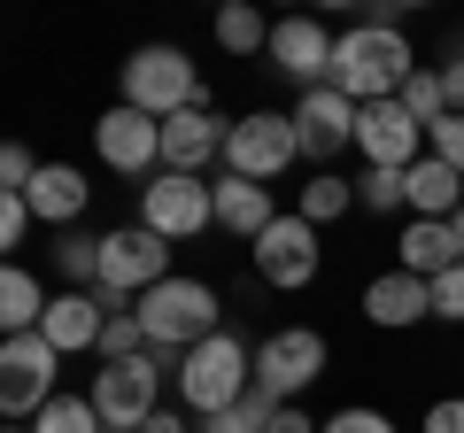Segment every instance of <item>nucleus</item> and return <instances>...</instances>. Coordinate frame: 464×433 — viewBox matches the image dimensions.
Listing matches in <instances>:
<instances>
[{"instance_id":"f257e3e1","label":"nucleus","mask_w":464,"mask_h":433,"mask_svg":"<svg viewBox=\"0 0 464 433\" xmlns=\"http://www.w3.org/2000/svg\"><path fill=\"white\" fill-rule=\"evenodd\" d=\"M418 70L411 39L395 32V24H356V32H341V47H333V93H348L356 109H372V101H395L402 78Z\"/></svg>"},{"instance_id":"f03ea898","label":"nucleus","mask_w":464,"mask_h":433,"mask_svg":"<svg viewBox=\"0 0 464 433\" xmlns=\"http://www.w3.org/2000/svg\"><path fill=\"white\" fill-rule=\"evenodd\" d=\"M132 310H140V325H148V349H163V356H194L201 341L225 333V302H217L209 279H163L155 294H140Z\"/></svg>"},{"instance_id":"7ed1b4c3","label":"nucleus","mask_w":464,"mask_h":433,"mask_svg":"<svg viewBox=\"0 0 464 433\" xmlns=\"http://www.w3.org/2000/svg\"><path fill=\"white\" fill-rule=\"evenodd\" d=\"M186 356H163V349H148V356H124V364H101L93 371V410H101V426L109 433H140L155 410H163V371H179Z\"/></svg>"},{"instance_id":"20e7f679","label":"nucleus","mask_w":464,"mask_h":433,"mask_svg":"<svg viewBox=\"0 0 464 433\" xmlns=\"http://www.w3.org/2000/svg\"><path fill=\"white\" fill-rule=\"evenodd\" d=\"M163 279H179L163 233H148V225H116V233H101V302H109V310H132V302L155 294Z\"/></svg>"},{"instance_id":"39448f33","label":"nucleus","mask_w":464,"mask_h":433,"mask_svg":"<svg viewBox=\"0 0 464 433\" xmlns=\"http://www.w3.org/2000/svg\"><path fill=\"white\" fill-rule=\"evenodd\" d=\"M256 387V349L240 333H217V341H201L194 356L179 364V402L186 410H201V418H217V410H232V402Z\"/></svg>"},{"instance_id":"423d86ee","label":"nucleus","mask_w":464,"mask_h":433,"mask_svg":"<svg viewBox=\"0 0 464 433\" xmlns=\"http://www.w3.org/2000/svg\"><path fill=\"white\" fill-rule=\"evenodd\" d=\"M201 78L194 63H186V47H140L132 63H124V109H148L155 124H170L179 109H201Z\"/></svg>"},{"instance_id":"0eeeda50","label":"nucleus","mask_w":464,"mask_h":433,"mask_svg":"<svg viewBox=\"0 0 464 433\" xmlns=\"http://www.w3.org/2000/svg\"><path fill=\"white\" fill-rule=\"evenodd\" d=\"M295 155H302L295 117H279V109H256V117H240V124L225 132V170H232V178L271 186V178H286V170H295Z\"/></svg>"},{"instance_id":"6e6552de","label":"nucleus","mask_w":464,"mask_h":433,"mask_svg":"<svg viewBox=\"0 0 464 433\" xmlns=\"http://www.w3.org/2000/svg\"><path fill=\"white\" fill-rule=\"evenodd\" d=\"M54 371H63V349H54L47 333L0 341V410L8 418H39L54 402Z\"/></svg>"},{"instance_id":"1a4fd4ad","label":"nucleus","mask_w":464,"mask_h":433,"mask_svg":"<svg viewBox=\"0 0 464 433\" xmlns=\"http://www.w3.org/2000/svg\"><path fill=\"white\" fill-rule=\"evenodd\" d=\"M140 225L163 240H194L217 225V186L209 178H186V170H163V178L140 186Z\"/></svg>"},{"instance_id":"9d476101","label":"nucleus","mask_w":464,"mask_h":433,"mask_svg":"<svg viewBox=\"0 0 464 433\" xmlns=\"http://www.w3.org/2000/svg\"><path fill=\"white\" fill-rule=\"evenodd\" d=\"M317 380H325V333H310V325H286L256 349V387L271 402H302V387Z\"/></svg>"},{"instance_id":"9b49d317","label":"nucleus","mask_w":464,"mask_h":433,"mask_svg":"<svg viewBox=\"0 0 464 433\" xmlns=\"http://www.w3.org/2000/svg\"><path fill=\"white\" fill-rule=\"evenodd\" d=\"M93 155L109 170H124V178H163V124L148 109H124L116 101L109 117L93 124Z\"/></svg>"},{"instance_id":"f8f14e48","label":"nucleus","mask_w":464,"mask_h":433,"mask_svg":"<svg viewBox=\"0 0 464 433\" xmlns=\"http://www.w3.org/2000/svg\"><path fill=\"white\" fill-rule=\"evenodd\" d=\"M317 264H325V248H317V225L310 216H279L264 240H256V279L264 286H310L317 279Z\"/></svg>"},{"instance_id":"ddd939ff","label":"nucleus","mask_w":464,"mask_h":433,"mask_svg":"<svg viewBox=\"0 0 464 433\" xmlns=\"http://www.w3.org/2000/svg\"><path fill=\"white\" fill-rule=\"evenodd\" d=\"M418 140H426V124H418L402 101H372L364 117H356V155H364V170H411Z\"/></svg>"},{"instance_id":"4468645a","label":"nucleus","mask_w":464,"mask_h":433,"mask_svg":"<svg viewBox=\"0 0 464 433\" xmlns=\"http://www.w3.org/2000/svg\"><path fill=\"white\" fill-rule=\"evenodd\" d=\"M356 101L348 93H333V85H310V93L295 101V140H302V155L310 163H325V155H341V148H356Z\"/></svg>"},{"instance_id":"2eb2a0df","label":"nucleus","mask_w":464,"mask_h":433,"mask_svg":"<svg viewBox=\"0 0 464 433\" xmlns=\"http://www.w3.org/2000/svg\"><path fill=\"white\" fill-rule=\"evenodd\" d=\"M109 317H116V310L101 302V286H63V294L47 302V325H39V333H47L63 356H85V349L101 356V333H109Z\"/></svg>"},{"instance_id":"dca6fc26","label":"nucleus","mask_w":464,"mask_h":433,"mask_svg":"<svg viewBox=\"0 0 464 433\" xmlns=\"http://www.w3.org/2000/svg\"><path fill=\"white\" fill-rule=\"evenodd\" d=\"M225 132H232V124L217 117L209 101H201V109H179V117L163 124V170H186V178H201L209 163H225Z\"/></svg>"},{"instance_id":"f3484780","label":"nucleus","mask_w":464,"mask_h":433,"mask_svg":"<svg viewBox=\"0 0 464 433\" xmlns=\"http://www.w3.org/2000/svg\"><path fill=\"white\" fill-rule=\"evenodd\" d=\"M333 47L341 39L325 32L317 16H286V24H271V70H286V78H302V85H325L333 78Z\"/></svg>"},{"instance_id":"a211bd4d","label":"nucleus","mask_w":464,"mask_h":433,"mask_svg":"<svg viewBox=\"0 0 464 433\" xmlns=\"http://www.w3.org/2000/svg\"><path fill=\"white\" fill-rule=\"evenodd\" d=\"M364 317L372 325H387V333H402V325H418V317H433V279H418V271H380V279L364 286Z\"/></svg>"},{"instance_id":"6ab92c4d","label":"nucleus","mask_w":464,"mask_h":433,"mask_svg":"<svg viewBox=\"0 0 464 433\" xmlns=\"http://www.w3.org/2000/svg\"><path fill=\"white\" fill-rule=\"evenodd\" d=\"M217 186V225H225V233H240V240H264L271 225H279V201H271V186H256V178H209Z\"/></svg>"},{"instance_id":"aec40b11","label":"nucleus","mask_w":464,"mask_h":433,"mask_svg":"<svg viewBox=\"0 0 464 433\" xmlns=\"http://www.w3.org/2000/svg\"><path fill=\"white\" fill-rule=\"evenodd\" d=\"M32 216L39 225H78L85 216V201H93V186H85V170L78 163H39V178H32Z\"/></svg>"},{"instance_id":"412c9836","label":"nucleus","mask_w":464,"mask_h":433,"mask_svg":"<svg viewBox=\"0 0 464 433\" xmlns=\"http://www.w3.org/2000/svg\"><path fill=\"white\" fill-rule=\"evenodd\" d=\"M395 264H402V271H418V279H441V271H457V264H464V248H457V225L411 216V225H402V240H395Z\"/></svg>"},{"instance_id":"4be33fe9","label":"nucleus","mask_w":464,"mask_h":433,"mask_svg":"<svg viewBox=\"0 0 464 433\" xmlns=\"http://www.w3.org/2000/svg\"><path fill=\"white\" fill-rule=\"evenodd\" d=\"M402 186H411V216H433V225H449V216L464 209V178L441 163V155H418V163L402 170Z\"/></svg>"},{"instance_id":"5701e85b","label":"nucleus","mask_w":464,"mask_h":433,"mask_svg":"<svg viewBox=\"0 0 464 433\" xmlns=\"http://www.w3.org/2000/svg\"><path fill=\"white\" fill-rule=\"evenodd\" d=\"M47 302H54V294H47L24 264L0 271V325H8V341H16V333H39V325H47Z\"/></svg>"},{"instance_id":"b1692460","label":"nucleus","mask_w":464,"mask_h":433,"mask_svg":"<svg viewBox=\"0 0 464 433\" xmlns=\"http://www.w3.org/2000/svg\"><path fill=\"white\" fill-rule=\"evenodd\" d=\"M348 209H356V186H348L341 170H317V178L302 186V201H295V216H310L317 233H325L333 216H348Z\"/></svg>"},{"instance_id":"393cba45","label":"nucleus","mask_w":464,"mask_h":433,"mask_svg":"<svg viewBox=\"0 0 464 433\" xmlns=\"http://www.w3.org/2000/svg\"><path fill=\"white\" fill-rule=\"evenodd\" d=\"M32 433H109V426H101V410H93V395H54L47 410L32 418Z\"/></svg>"},{"instance_id":"a878e982","label":"nucleus","mask_w":464,"mask_h":433,"mask_svg":"<svg viewBox=\"0 0 464 433\" xmlns=\"http://www.w3.org/2000/svg\"><path fill=\"white\" fill-rule=\"evenodd\" d=\"M271 410H279V402H271L264 387H248V395L232 402V410H217V418H201L194 433H264V426H271Z\"/></svg>"},{"instance_id":"bb28decb","label":"nucleus","mask_w":464,"mask_h":433,"mask_svg":"<svg viewBox=\"0 0 464 433\" xmlns=\"http://www.w3.org/2000/svg\"><path fill=\"white\" fill-rule=\"evenodd\" d=\"M54 271H63L70 286H101V240L93 233H63L54 240Z\"/></svg>"},{"instance_id":"cd10ccee","label":"nucleus","mask_w":464,"mask_h":433,"mask_svg":"<svg viewBox=\"0 0 464 433\" xmlns=\"http://www.w3.org/2000/svg\"><path fill=\"white\" fill-rule=\"evenodd\" d=\"M217 47L225 54H256V47H271V24L256 16V8H217Z\"/></svg>"},{"instance_id":"c85d7f7f","label":"nucleus","mask_w":464,"mask_h":433,"mask_svg":"<svg viewBox=\"0 0 464 433\" xmlns=\"http://www.w3.org/2000/svg\"><path fill=\"white\" fill-rule=\"evenodd\" d=\"M402 109H411V117L418 124H426V132H433V124H441L449 117V93H441V70H411V78H402Z\"/></svg>"},{"instance_id":"c756f323","label":"nucleus","mask_w":464,"mask_h":433,"mask_svg":"<svg viewBox=\"0 0 464 433\" xmlns=\"http://www.w3.org/2000/svg\"><path fill=\"white\" fill-rule=\"evenodd\" d=\"M124 356H148V325H140V310H116L109 333H101V364H124Z\"/></svg>"},{"instance_id":"7c9ffc66","label":"nucleus","mask_w":464,"mask_h":433,"mask_svg":"<svg viewBox=\"0 0 464 433\" xmlns=\"http://www.w3.org/2000/svg\"><path fill=\"white\" fill-rule=\"evenodd\" d=\"M356 201H364V209H411V186H402V170H364V178H356Z\"/></svg>"},{"instance_id":"2f4dec72","label":"nucleus","mask_w":464,"mask_h":433,"mask_svg":"<svg viewBox=\"0 0 464 433\" xmlns=\"http://www.w3.org/2000/svg\"><path fill=\"white\" fill-rule=\"evenodd\" d=\"M426 155H441V163L464 178V117H441V124H433V132H426Z\"/></svg>"},{"instance_id":"473e14b6","label":"nucleus","mask_w":464,"mask_h":433,"mask_svg":"<svg viewBox=\"0 0 464 433\" xmlns=\"http://www.w3.org/2000/svg\"><path fill=\"white\" fill-rule=\"evenodd\" d=\"M317 433H395V418H387V410H356V402H348V410H333Z\"/></svg>"},{"instance_id":"72a5a7b5","label":"nucleus","mask_w":464,"mask_h":433,"mask_svg":"<svg viewBox=\"0 0 464 433\" xmlns=\"http://www.w3.org/2000/svg\"><path fill=\"white\" fill-rule=\"evenodd\" d=\"M433 317H449V325H464V264L433 279Z\"/></svg>"},{"instance_id":"f704fd0d","label":"nucleus","mask_w":464,"mask_h":433,"mask_svg":"<svg viewBox=\"0 0 464 433\" xmlns=\"http://www.w3.org/2000/svg\"><path fill=\"white\" fill-rule=\"evenodd\" d=\"M0 194H32V178H39V163H32V148H0Z\"/></svg>"},{"instance_id":"c9c22d12","label":"nucleus","mask_w":464,"mask_h":433,"mask_svg":"<svg viewBox=\"0 0 464 433\" xmlns=\"http://www.w3.org/2000/svg\"><path fill=\"white\" fill-rule=\"evenodd\" d=\"M24 233H32V201H24V194H0V248H16Z\"/></svg>"},{"instance_id":"e433bc0d","label":"nucleus","mask_w":464,"mask_h":433,"mask_svg":"<svg viewBox=\"0 0 464 433\" xmlns=\"http://www.w3.org/2000/svg\"><path fill=\"white\" fill-rule=\"evenodd\" d=\"M418 433H464V395H441V402L426 410V426H418Z\"/></svg>"},{"instance_id":"4c0bfd02","label":"nucleus","mask_w":464,"mask_h":433,"mask_svg":"<svg viewBox=\"0 0 464 433\" xmlns=\"http://www.w3.org/2000/svg\"><path fill=\"white\" fill-rule=\"evenodd\" d=\"M264 433H317V418L302 410V402H279V410H271V426Z\"/></svg>"},{"instance_id":"58836bf2","label":"nucleus","mask_w":464,"mask_h":433,"mask_svg":"<svg viewBox=\"0 0 464 433\" xmlns=\"http://www.w3.org/2000/svg\"><path fill=\"white\" fill-rule=\"evenodd\" d=\"M441 93H449V117H464V54L441 63Z\"/></svg>"},{"instance_id":"ea45409f","label":"nucleus","mask_w":464,"mask_h":433,"mask_svg":"<svg viewBox=\"0 0 464 433\" xmlns=\"http://www.w3.org/2000/svg\"><path fill=\"white\" fill-rule=\"evenodd\" d=\"M140 433H194V426H186V410H155Z\"/></svg>"},{"instance_id":"a19ab883","label":"nucleus","mask_w":464,"mask_h":433,"mask_svg":"<svg viewBox=\"0 0 464 433\" xmlns=\"http://www.w3.org/2000/svg\"><path fill=\"white\" fill-rule=\"evenodd\" d=\"M449 225H457V248H464V209H457V216H449Z\"/></svg>"},{"instance_id":"79ce46f5","label":"nucleus","mask_w":464,"mask_h":433,"mask_svg":"<svg viewBox=\"0 0 464 433\" xmlns=\"http://www.w3.org/2000/svg\"><path fill=\"white\" fill-rule=\"evenodd\" d=\"M8 433H32V426H8Z\"/></svg>"}]
</instances>
